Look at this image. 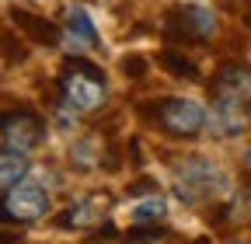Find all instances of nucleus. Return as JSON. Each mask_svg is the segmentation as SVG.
I'll list each match as a JSON object with an SVG mask.
<instances>
[{
    "label": "nucleus",
    "instance_id": "1",
    "mask_svg": "<svg viewBox=\"0 0 251 244\" xmlns=\"http://www.w3.org/2000/svg\"><path fill=\"white\" fill-rule=\"evenodd\" d=\"M175 185H178V195L185 202H209V199H220L227 192V178L213 161L206 157H188L178 171H175Z\"/></svg>",
    "mask_w": 251,
    "mask_h": 244
},
{
    "label": "nucleus",
    "instance_id": "2",
    "mask_svg": "<svg viewBox=\"0 0 251 244\" xmlns=\"http://www.w3.org/2000/svg\"><path fill=\"white\" fill-rule=\"evenodd\" d=\"M164 35L178 42H206L216 35V14L199 4H175L164 14Z\"/></svg>",
    "mask_w": 251,
    "mask_h": 244
},
{
    "label": "nucleus",
    "instance_id": "3",
    "mask_svg": "<svg viewBox=\"0 0 251 244\" xmlns=\"http://www.w3.org/2000/svg\"><path fill=\"white\" fill-rule=\"evenodd\" d=\"M46 213H49V195L35 181H18L0 199V220H11V223H35Z\"/></svg>",
    "mask_w": 251,
    "mask_h": 244
},
{
    "label": "nucleus",
    "instance_id": "4",
    "mask_svg": "<svg viewBox=\"0 0 251 244\" xmlns=\"http://www.w3.org/2000/svg\"><path fill=\"white\" fill-rule=\"evenodd\" d=\"M0 136L11 150L28 154L46 140V122L31 108H11V112H0Z\"/></svg>",
    "mask_w": 251,
    "mask_h": 244
},
{
    "label": "nucleus",
    "instance_id": "5",
    "mask_svg": "<svg viewBox=\"0 0 251 244\" xmlns=\"http://www.w3.org/2000/svg\"><path fill=\"white\" fill-rule=\"evenodd\" d=\"M157 122L178 140H188L196 136L202 126H206V108L192 98H168L161 101V108H157Z\"/></svg>",
    "mask_w": 251,
    "mask_h": 244
},
{
    "label": "nucleus",
    "instance_id": "6",
    "mask_svg": "<svg viewBox=\"0 0 251 244\" xmlns=\"http://www.w3.org/2000/svg\"><path fill=\"white\" fill-rule=\"evenodd\" d=\"M59 91H63V101L74 112H94L105 105V80H94V77L77 73V70H63Z\"/></svg>",
    "mask_w": 251,
    "mask_h": 244
},
{
    "label": "nucleus",
    "instance_id": "7",
    "mask_svg": "<svg viewBox=\"0 0 251 244\" xmlns=\"http://www.w3.org/2000/svg\"><path fill=\"white\" fill-rule=\"evenodd\" d=\"M213 98L251 108V67L244 63H224L213 77Z\"/></svg>",
    "mask_w": 251,
    "mask_h": 244
},
{
    "label": "nucleus",
    "instance_id": "8",
    "mask_svg": "<svg viewBox=\"0 0 251 244\" xmlns=\"http://www.w3.org/2000/svg\"><path fill=\"white\" fill-rule=\"evenodd\" d=\"M108 206H112V195L94 192V195L74 202L67 213H63L59 227H67V230H87V227H94V223H101V217L108 213Z\"/></svg>",
    "mask_w": 251,
    "mask_h": 244
},
{
    "label": "nucleus",
    "instance_id": "9",
    "mask_svg": "<svg viewBox=\"0 0 251 244\" xmlns=\"http://www.w3.org/2000/svg\"><path fill=\"white\" fill-rule=\"evenodd\" d=\"M7 14L14 18V24L21 28L31 42H39V46H59V28H56L52 21L31 14V11H25V7H11Z\"/></svg>",
    "mask_w": 251,
    "mask_h": 244
},
{
    "label": "nucleus",
    "instance_id": "10",
    "mask_svg": "<svg viewBox=\"0 0 251 244\" xmlns=\"http://www.w3.org/2000/svg\"><path fill=\"white\" fill-rule=\"evenodd\" d=\"M244 119H248V108H241V105H227V101H216L209 126H213L216 136H237V133L244 129Z\"/></svg>",
    "mask_w": 251,
    "mask_h": 244
},
{
    "label": "nucleus",
    "instance_id": "11",
    "mask_svg": "<svg viewBox=\"0 0 251 244\" xmlns=\"http://www.w3.org/2000/svg\"><path fill=\"white\" fill-rule=\"evenodd\" d=\"M28 174V161L25 154H18V150H0V189H11L18 185V181Z\"/></svg>",
    "mask_w": 251,
    "mask_h": 244
},
{
    "label": "nucleus",
    "instance_id": "12",
    "mask_svg": "<svg viewBox=\"0 0 251 244\" xmlns=\"http://www.w3.org/2000/svg\"><path fill=\"white\" fill-rule=\"evenodd\" d=\"M161 67H164L168 73L181 77V80H199V67L192 63V59H185L178 49H164V52H161Z\"/></svg>",
    "mask_w": 251,
    "mask_h": 244
},
{
    "label": "nucleus",
    "instance_id": "13",
    "mask_svg": "<svg viewBox=\"0 0 251 244\" xmlns=\"http://www.w3.org/2000/svg\"><path fill=\"white\" fill-rule=\"evenodd\" d=\"M164 213H168L164 199L153 195V199H147V202H140V206L133 209V223H136V227H157V223L164 220Z\"/></svg>",
    "mask_w": 251,
    "mask_h": 244
},
{
    "label": "nucleus",
    "instance_id": "14",
    "mask_svg": "<svg viewBox=\"0 0 251 244\" xmlns=\"http://www.w3.org/2000/svg\"><path fill=\"white\" fill-rule=\"evenodd\" d=\"M67 28H70V35H77L80 42H98V32H94V24H91V18L80 11V7H70V14H67Z\"/></svg>",
    "mask_w": 251,
    "mask_h": 244
},
{
    "label": "nucleus",
    "instance_id": "15",
    "mask_svg": "<svg viewBox=\"0 0 251 244\" xmlns=\"http://www.w3.org/2000/svg\"><path fill=\"white\" fill-rule=\"evenodd\" d=\"M0 56H4L7 63H25V56H28L25 42H21V39H14L11 28H0Z\"/></svg>",
    "mask_w": 251,
    "mask_h": 244
},
{
    "label": "nucleus",
    "instance_id": "16",
    "mask_svg": "<svg viewBox=\"0 0 251 244\" xmlns=\"http://www.w3.org/2000/svg\"><path fill=\"white\" fill-rule=\"evenodd\" d=\"M63 70H77V73H87V77H94V80H105L101 67L87 63V59H67V67H63Z\"/></svg>",
    "mask_w": 251,
    "mask_h": 244
},
{
    "label": "nucleus",
    "instance_id": "17",
    "mask_svg": "<svg viewBox=\"0 0 251 244\" xmlns=\"http://www.w3.org/2000/svg\"><path fill=\"white\" fill-rule=\"evenodd\" d=\"M122 73H129V77H147V59L143 56H126L122 59Z\"/></svg>",
    "mask_w": 251,
    "mask_h": 244
},
{
    "label": "nucleus",
    "instance_id": "18",
    "mask_svg": "<svg viewBox=\"0 0 251 244\" xmlns=\"http://www.w3.org/2000/svg\"><path fill=\"white\" fill-rule=\"evenodd\" d=\"M164 230L161 227H147V230H133L129 234V244H150V241H161Z\"/></svg>",
    "mask_w": 251,
    "mask_h": 244
},
{
    "label": "nucleus",
    "instance_id": "19",
    "mask_svg": "<svg viewBox=\"0 0 251 244\" xmlns=\"http://www.w3.org/2000/svg\"><path fill=\"white\" fill-rule=\"evenodd\" d=\"M150 189H157V185H153V181H147V178H143V181H133V185H129L133 195H147Z\"/></svg>",
    "mask_w": 251,
    "mask_h": 244
},
{
    "label": "nucleus",
    "instance_id": "20",
    "mask_svg": "<svg viewBox=\"0 0 251 244\" xmlns=\"http://www.w3.org/2000/svg\"><path fill=\"white\" fill-rule=\"evenodd\" d=\"M244 168L251 171V146H248V154H244Z\"/></svg>",
    "mask_w": 251,
    "mask_h": 244
},
{
    "label": "nucleus",
    "instance_id": "21",
    "mask_svg": "<svg viewBox=\"0 0 251 244\" xmlns=\"http://www.w3.org/2000/svg\"><path fill=\"white\" fill-rule=\"evenodd\" d=\"M248 24H251V18H248Z\"/></svg>",
    "mask_w": 251,
    "mask_h": 244
}]
</instances>
